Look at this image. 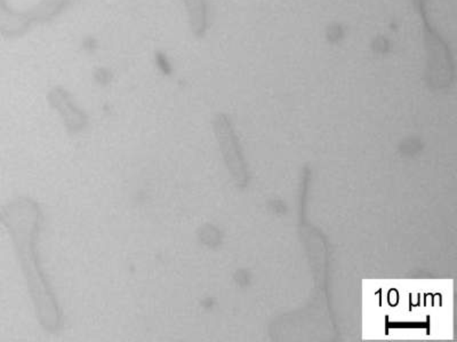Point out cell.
Listing matches in <instances>:
<instances>
[{
  "mask_svg": "<svg viewBox=\"0 0 457 342\" xmlns=\"http://www.w3.org/2000/svg\"><path fill=\"white\" fill-rule=\"evenodd\" d=\"M0 221L12 233L39 323L48 332H57L62 328V315L43 272L37 248L42 224L40 207L31 199L18 198L0 210Z\"/></svg>",
  "mask_w": 457,
  "mask_h": 342,
  "instance_id": "cell-1",
  "label": "cell"
}]
</instances>
